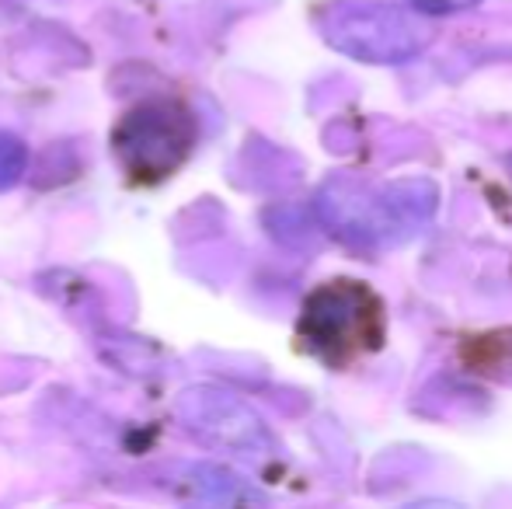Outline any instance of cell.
<instances>
[{
    "label": "cell",
    "mask_w": 512,
    "mask_h": 509,
    "mask_svg": "<svg viewBox=\"0 0 512 509\" xmlns=\"http://www.w3.org/2000/svg\"><path fill=\"white\" fill-rule=\"evenodd\" d=\"M175 415L192 436L216 450H230V454L258 457L272 447V436L265 422L251 405H244L237 394L223 391L213 384L185 387L175 401Z\"/></svg>",
    "instance_id": "cell-4"
},
{
    "label": "cell",
    "mask_w": 512,
    "mask_h": 509,
    "mask_svg": "<svg viewBox=\"0 0 512 509\" xmlns=\"http://www.w3.org/2000/svg\"><path fill=\"white\" fill-rule=\"evenodd\" d=\"M297 335L317 360L345 367L384 342V304L366 283L335 279L307 297Z\"/></svg>",
    "instance_id": "cell-1"
},
{
    "label": "cell",
    "mask_w": 512,
    "mask_h": 509,
    "mask_svg": "<svg viewBox=\"0 0 512 509\" xmlns=\"http://www.w3.org/2000/svg\"><path fill=\"white\" fill-rule=\"evenodd\" d=\"M411 4L425 14H453V11H471L481 0H411Z\"/></svg>",
    "instance_id": "cell-7"
},
{
    "label": "cell",
    "mask_w": 512,
    "mask_h": 509,
    "mask_svg": "<svg viewBox=\"0 0 512 509\" xmlns=\"http://www.w3.org/2000/svg\"><path fill=\"white\" fill-rule=\"evenodd\" d=\"M338 53L363 63H401L429 39V28L394 4H335L321 21Z\"/></svg>",
    "instance_id": "cell-3"
},
{
    "label": "cell",
    "mask_w": 512,
    "mask_h": 509,
    "mask_svg": "<svg viewBox=\"0 0 512 509\" xmlns=\"http://www.w3.org/2000/svg\"><path fill=\"white\" fill-rule=\"evenodd\" d=\"M196 147V119L182 102H143L112 129V154L136 182H161Z\"/></svg>",
    "instance_id": "cell-2"
},
{
    "label": "cell",
    "mask_w": 512,
    "mask_h": 509,
    "mask_svg": "<svg viewBox=\"0 0 512 509\" xmlns=\"http://www.w3.org/2000/svg\"><path fill=\"white\" fill-rule=\"evenodd\" d=\"M28 171V147L14 133L0 129V192L14 189Z\"/></svg>",
    "instance_id": "cell-6"
},
{
    "label": "cell",
    "mask_w": 512,
    "mask_h": 509,
    "mask_svg": "<svg viewBox=\"0 0 512 509\" xmlns=\"http://www.w3.org/2000/svg\"><path fill=\"white\" fill-rule=\"evenodd\" d=\"M11 4H28V0H11Z\"/></svg>",
    "instance_id": "cell-8"
},
{
    "label": "cell",
    "mask_w": 512,
    "mask_h": 509,
    "mask_svg": "<svg viewBox=\"0 0 512 509\" xmlns=\"http://www.w3.org/2000/svg\"><path fill=\"white\" fill-rule=\"evenodd\" d=\"M178 489H182V496L199 499V503L230 506V503H255V499H262L234 471L220 468V464H192V468H185L182 478H178Z\"/></svg>",
    "instance_id": "cell-5"
}]
</instances>
